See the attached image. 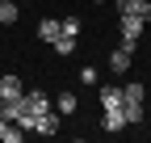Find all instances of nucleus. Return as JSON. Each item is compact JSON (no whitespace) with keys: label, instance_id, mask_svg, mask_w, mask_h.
<instances>
[{"label":"nucleus","instance_id":"f257e3e1","mask_svg":"<svg viewBox=\"0 0 151 143\" xmlns=\"http://www.w3.org/2000/svg\"><path fill=\"white\" fill-rule=\"evenodd\" d=\"M118 30H122V46L134 51V42L143 38V30H147V21L134 17V13H118Z\"/></svg>","mask_w":151,"mask_h":143},{"label":"nucleus","instance_id":"f03ea898","mask_svg":"<svg viewBox=\"0 0 151 143\" xmlns=\"http://www.w3.org/2000/svg\"><path fill=\"white\" fill-rule=\"evenodd\" d=\"M17 97H25V84H21V76H0V101H17Z\"/></svg>","mask_w":151,"mask_h":143},{"label":"nucleus","instance_id":"7ed1b4c3","mask_svg":"<svg viewBox=\"0 0 151 143\" xmlns=\"http://www.w3.org/2000/svg\"><path fill=\"white\" fill-rule=\"evenodd\" d=\"M34 131H38V135H59V110L50 105V110H46L42 118L34 122Z\"/></svg>","mask_w":151,"mask_h":143},{"label":"nucleus","instance_id":"20e7f679","mask_svg":"<svg viewBox=\"0 0 151 143\" xmlns=\"http://www.w3.org/2000/svg\"><path fill=\"white\" fill-rule=\"evenodd\" d=\"M122 126H130L126 122V114H122V105H113V110H105V118H101V131H122Z\"/></svg>","mask_w":151,"mask_h":143},{"label":"nucleus","instance_id":"39448f33","mask_svg":"<svg viewBox=\"0 0 151 143\" xmlns=\"http://www.w3.org/2000/svg\"><path fill=\"white\" fill-rule=\"evenodd\" d=\"M118 13H134L143 21H151V0H118Z\"/></svg>","mask_w":151,"mask_h":143},{"label":"nucleus","instance_id":"423d86ee","mask_svg":"<svg viewBox=\"0 0 151 143\" xmlns=\"http://www.w3.org/2000/svg\"><path fill=\"white\" fill-rule=\"evenodd\" d=\"M63 34V21H55V17H46V21H38V38L42 42H55Z\"/></svg>","mask_w":151,"mask_h":143},{"label":"nucleus","instance_id":"0eeeda50","mask_svg":"<svg viewBox=\"0 0 151 143\" xmlns=\"http://www.w3.org/2000/svg\"><path fill=\"white\" fill-rule=\"evenodd\" d=\"M50 51H55V55H63V59H67V55H76V38H71V34H59V38L50 42Z\"/></svg>","mask_w":151,"mask_h":143},{"label":"nucleus","instance_id":"6e6552de","mask_svg":"<svg viewBox=\"0 0 151 143\" xmlns=\"http://www.w3.org/2000/svg\"><path fill=\"white\" fill-rule=\"evenodd\" d=\"M109 67L113 72H130V46H118V51H113V55H109Z\"/></svg>","mask_w":151,"mask_h":143},{"label":"nucleus","instance_id":"1a4fd4ad","mask_svg":"<svg viewBox=\"0 0 151 143\" xmlns=\"http://www.w3.org/2000/svg\"><path fill=\"white\" fill-rule=\"evenodd\" d=\"M0 143H21V131H17V122L0 118Z\"/></svg>","mask_w":151,"mask_h":143},{"label":"nucleus","instance_id":"9d476101","mask_svg":"<svg viewBox=\"0 0 151 143\" xmlns=\"http://www.w3.org/2000/svg\"><path fill=\"white\" fill-rule=\"evenodd\" d=\"M17 17H21V9H17L13 0H0V25H13Z\"/></svg>","mask_w":151,"mask_h":143},{"label":"nucleus","instance_id":"9b49d317","mask_svg":"<svg viewBox=\"0 0 151 143\" xmlns=\"http://www.w3.org/2000/svg\"><path fill=\"white\" fill-rule=\"evenodd\" d=\"M113 105H122V88H101V110H113Z\"/></svg>","mask_w":151,"mask_h":143},{"label":"nucleus","instance_id":"f8f14e48","mask_svg":"<svg viewBox=\"0 0 151 143\" xmlns=\"http://www.w3.org/2000/svg\"><path fill=\"white\" fill-rule=\"evenodd\" d=\"M55 110H59V114H76V93H59Z\"/></svg>","mask_w":151,"mask_h":143},{"label":"nucleus","instance_id":"ddd939ff","mask_svg":"<svg viewBox=\"0 0 151 143\" xmlns=\"http://www.w3.org/2000/svg\"><path fill=\"white\" fill-rule=\"evenodd\" d=\"M63 34H71V38H80V21H76V17H67V21H63Z\"/></svg>","mask_w":151,"mask_h":143}]
</instances>
